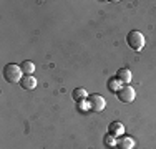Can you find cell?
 I'll use <instances>...</instances> for the list:
<instances>
[{
	"label": "cell",
	"instance_id": "ba28073f",
	"mask_svg": "<svg viewBox=\"0 0 156 149\" xmlns=\"http://www.w3.org/2000/svg\"><path fill=\"white\" fill-rule=\"evenodd\" d=\"M20 86L23 89H33V88H37V80L33 76H23L20 81Z\"/></svg>",
	"mask_w": 156,
	"mask_h": 149
},
{
	"label": "cell",
	"instance_id": "7c38bea8",
	"mask_svg": "<svg viewBox=\"0 0 156 149\" xmlns=\"http://www.w3.org/2000/svg\"><path fill=\"white\" fill-rule=\"evenodd\" d=\"M116 143H118V141H116V137H115V136H110V134H108V136L105 137V146H108V147H115V146H116Z\"/></svg>",
	"mask_w": 156,
	"mask_h": 149
},
{
	"label": "cell",
	"instance_id": "8992f818",
	"mask_svg": "<svg viewBox=\"0 0 156 149\" xmlns=\"http://www.w3.org/2000/svg\"><path fill=\"white\" fill-rule=\"evenodd\" d=\"M118 147L120 149H133L135 147V139L129 136H121L120 139H118Z\"/></svg>",
	"mask_w": 156,
	"mask_h": 149
},
{
	"label": "cell",
	"instance_id": "52a82bcc",
	"mask_svg": "<svg viewBox=\"0 0 156 149\" xmlns=\"http://www.w3.org/2000/svg\"><path fill=\"white\" fill-rule=\"evenodd\" d=\"M116 78L123 85H129V81H131V71H129L128 68H121L116 71Z\"/></svg>",
	"mask_w": 156,
	"mask_h": 149
},
{
	"label": "cell",
	"instance_id": "5b68a950",
	"mask_svg": "<svg viewBox=\"0 0 156 149\" xmlns=\"http://www.w3.org/2000/svg\"><path fill=\"white\" fill-rule=\"evenodd\" d=\"M123 133H125V128H123L121 123H118V121L110 123V126H108V134L110 136L118 137V136H123Z\"/></svg>",
	"mask_w": 156,
	"mask_h": 149
},
{
	"label": "cell",
	"instance_id": "30bf717a",
	"mask_svg": "<svg viewBox=\"0 0 156 149\" xmlns=\"http://www.w3.org/2000/svg\"><path fill=\"white\" fill-rule=\"evenodd\" d=\"M72 96H73V99H75L76 103H81L83 99H87V98H88V93L85 91L83 88H76V89H73Z\"/></svg>",
	"mask_w": 156,
	"mask_h": 149
},
{
	"label": "cell",
	"instance_id": "277c9868",
	"mask_svg": "<svg viewBox=\"0 0 156 149\" xmlns=\"http://www.w3.org/2000/svg\"><path fill=\"white\" fill-rule=\"evenodd\" d=\"M116 95H118V99H120L121 103H131V101H135V98H136L135 89H133V86H129V85H125Z\"/></svg>",
	"mask_w": 156,
	"mask_h": 149
},
{
	"label": "cell",
	"instance_id": "6da1fadb",
	"mask_svg": "<svg viewBox=\"0 0 156 149\" xmlns=\"http://www.w3.org/2000/svg\"><path fill=\"white\" fill-rule=\"evenodd\" d=\"M22 76H23V71H22L20 65L9 63V65L3 68V78H5L9 83H20Z\"/></svg>",
	"mask_w": 156,
	"mask_h": 149
},
{
	"label": "cell",
	"instance_id": "7a4b0ae2",
	"mask_svg": "<svg viewBox=\"0 0 156 149\" xmlns=\"http://www.w3.org/2000/svg\"><path fill=\"white\" fill-rule=\"evenodd\" d=\"M126 42H128V45L135 51H140V50H143V47H144V36L141 32H138V30H133V32H129L128 35H126Z\"/></svg>",
	"mask_w": 156,
	"mask_h": 149
},
{
	"label": "cell",
	"instance_id": "8fae6325",
	"mask_svg": "<svg viewBox=\"0 0 156 149\" xmlns=\"http://www.w3.org/2000/svg\"><path fill=\"white\" fill-rule=\"evenodd\" d=\"M20 68H22V71H23L25 76H32L33 71H35V65H33V61H28V60L22 63Z\"/></svg>",
	"mask_w": 156,
	"mask_h": 149
},
{
	"label": "cell",
	"instance_id": "9c48e42d",
	"mask_svg": "<svg viewBox=\"0 0 156 149\" xmlns=\"http://www.w3.org/2000/svg\"><path fill=\"white\" fill-rule=\"evenodd\" d=\"M123 86H125V85L121 83V81L118 80L116 76H115V78H111V80L108 81V89H110L111 93H118V91H120V89L123 88Z\"/></svg>",
	"mask_w": 156,
	"mask_h": 149
},
{
	"label": "cell",
	"instance_id": "3957f363",
	"mask_svg": "<svg viewBox=\"0 0 156 149\" xmlns=\"http://www.w3.org/2000/svg\"><path fill=\"white\" fill-rule=\"evenodd\" d=\"M87 104L90 106L91 111H95V113H100V111L105 109L106 101H105V98H103V96H100V95H90V96L87 98Z\"/></svg>",
	"mask_w": 156,
	"mask_h": 149
}]
</instances>
